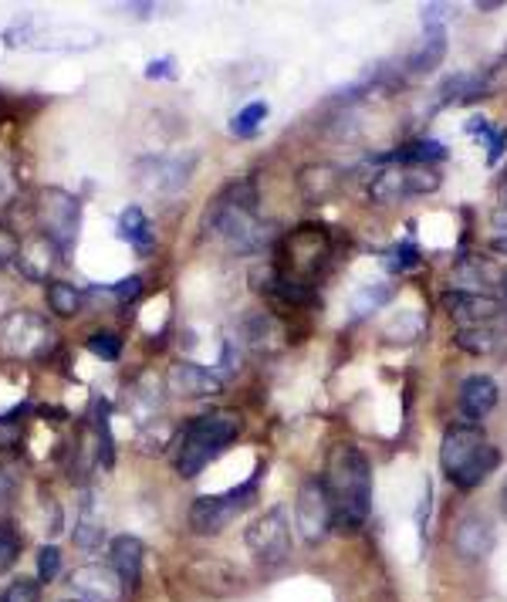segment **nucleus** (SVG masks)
I'll use <instances>...</instances> for the list:
<instances>
[{"label":"nucleus","mask_w":507,"mask_h":602,"mask_svg":"<svg viewBox=\"0 0 507 602\" xmlns=\"http://www.w3.org/2000/svg\"><path fill=\"white\" fill-rule=\"evenodd\" d=\"M203 234L230 254H257L274 241V227L257 217V187L230 183L203 214Z\"/></svg>","instance_id":"f257e3e1"},{"label":"nucleus","mask_w":507,"mask_h":602,"mask_svg":"<svg viewBox=\"0 0 507 602\" xmlns=\"http://www.w3.org/2000/svg\"><path fill=\"white\" fill-rule=\"evenodd\" d=\"M325 488L335 508L338 531H359L372 511V464L359 447L342 440L328 450L325 464Z\"/></svg>","instance_id":"f03ea898"},{"label":"nucleus","mask_w":507,"mask_h":602,"mask_svg":"<svg viewBox=\"0 0 507 602\" xmlns=\"http://www.w3.org/2000/svg\"><path fill=\"white\" fill-rule=\"evenodd\" d=\"M497 464H501V450H497L480 423H450L440 440V467L447 481L460 491H474L487 481Z\"/></svg>","instance_id":"7ed1b4c3"},{"label":"nucleus","mask_w":507,"mask_h":602,"mask_svg":"<svg viewBox=\"0 0 507 602\" xmlns=\"http://www.w3.org/2000/svg\"><path fill=\"white\" fill-rule=\"evenodd\" d=\"M244 420L237 410H210L203 416H193L176 440V474L193 481L203 474V467L213 464L227 450L230 440L237 437Z\"/></svg>","instance_id":"20e7f679"},{"label":"nucleus","mask_w":507,"mask_h":602,"mask_svg":"<svg viewBox=\"0 0 507 602\" xmlns=\"http://www.w3.org/2000/svg\"><path fill=\"white\" fill-rule=\"evenodd\" d=\"M55 329L48 318L28 308H14V312L0 315V359L11 362H38L48 359L55 349Z\"/></svg>","instance_id":"39448f33"},{"label":"nucleus","mask_w":507,"mask_h":602,"mask_svg":"<svg viewBox=\"0 0 507 602\" xmlns=\"http://www.w3.org/2000/svg\"><path fill=\"white\" fill-rule=\"evenodd\" d=\"M34 217L41 224V234H48L61 251H68L82 230V200L61 187H44L34 200Z\"/></svg>","instance_id":"423d86ee"},{"label":"nucleus","mask_w":507,"mask_h":602,"mask_svg":"<svg viewBox=\"0 0 507 602\" xmlns=\"http://www.w3.org/2000/svg\"><path fill=\"white\" fill-rule=\"evenodd\" d=\"M440 190V173L430 166H403L389 163L372 176L369 183V200L386 207V203H399L409 197H426V193Z\"/></svg>","instance_id":"0eeeda50"},{"label":"nucleus","mask_w":507,"mask_h":602,"mask_svg":"<svg viewBox=\"0 0 507 602\" xmlns=\"http://www.w3.org/2000/svg\"><path fill=\"white\" fill-rule=\"evenodd\" d=\"M254 494H257V477H251L247 484H240V488L227 491V494H203V498H197L190 508L193 535H203V538L220 535V531H224L230 521L254 501Z\"/></svg>","instance_id":"6e6552de"},{"label":"nucleus","mask_w":507,"mask_h":602,"mask_svg":"<svg viewBox=\"0 0 507 602\" xmlns=\"http://www.w3.org/2000/svg\"><path fill=\"white\" fill-rule=\"evenodd\" d=\"M295 528L305 545H322L335 528V508L328 498L325 477H305L295 494Z\"/></svg>","instance_id":"1a4fd4ad"},{"label":"nucleus","mask_w":507,"mask_h":602,"mask_svg":"<svg viewBox=\"0 0 507 602\" xmlns=\"http://www.w3.org/2000/svg\"><path fill=\"white\" fill-rule=\"evenodd\" d=\"M244 542L251 548V555L261 565H281L291 555V525L284 508L264 511L261 518H254L244 531Z\"/></svg>","instance_id":"9d476101"},{"label":"nucleus","mask_w":507,"mask_h":602,"mask_svg":"<svg viewBox=\"0 0 507 602\" xmlns=\"http://www.w3.org/2000/svg\"><path fill=\"white\" fill-rule=\"evenodd\" d=\"M328 254H332V241H328V234L322 227H298L295 234L288 237V251H284V258H288V268H281V274H288V278H298L311 285V278L318 274V268L328 261Z\"/></svg>","instance_id":"9b49d317"},{"label":"nucleus","mask_w":507,"mask_h":602,"mask_svg":"<svg viewBox=\"0 0 507 602\" xmlns=\"http://www.w3.org/2000/svg\"><path fill=\"white\" fill-rule=\"evenodd\" d=\"M193 163V156H146L136 163V183L153 197H176L190 183Z\"/></svg>","instance_id":"f8f14e48"},{"label":"nucleus","mask_w":507,"mask_h":602,"mask_svg":"<svg viewBox=\"0 0 507 602\" xmlns=\"http://www.w3.org/2000/svg\"><path fill=\"white\" fill-rule=\"evenodd\" d=\"M183 575L193 589L203 592V596H213V599H230L244 589V575H240L230 562L217 559V555H197L193 562H186Z\"/></svg>","instance_id":"ddd939ff"},{"label":"nucleus","mask_w":507,"mask_h":602,"mask_svg":"<svg viewBox=\"0 0 507 602\" xmlns=\"http://www.w3.org/2000/svg\"><path fill=\"white\" fill-rule=\"evenodd\" d=\"M440 305L460 329H467V325H491L504 315V301L494 295H484V291L477 295V291L450 288V291H443Z\"/></svg>","instance_id":"4468645a"},{"label":"nucleus","mask_w":507,"mask_h":602,"mask_svg":"<svg viewBox=\"0 0 507 602\" xmlns=\"http://www.w3.org/2000/svg\"><path fill=\"white\" fill-rule=\"evenodd\" d=\"M71 589H75V596L85 602H126V596H129V589H126V582L119 579V572L102 562L78 565V569L71 572Z\"/></svg>","instance_id":"2eb2a0df"},{"label":"nucleus","mask_w":507,"mask_h":602,"mask_svg":"<svg viewBox=\"0 0 507 602\" xmlns=\"http://www.w3.org/2000/svg\"><path fill=\"white\" fill-rule=\"evenodd\" d=\"M166 386L173 396H183V400H207V396H217L224 389V379L217 373H210L207 366L190 359H176L166 373Z\"/></svg>","instance_id":"dca6fc26"},{"label":"nucleus","mask_w":507,"mask_h":602,"mask_svg":"<svg viewBox=\"0 0 507 602\" xmlns=\"http://www.w3.org/2000/svg\"><path fill=\"white\" fill-rule=\"evenodd\" d=\"M453 552L464 562H484L494 552V525L484 515H464L453 528Z\"/></svg>","instance_id":"f3484780"},{"label":"nucleus","mask_w":507,"mask_h":602,"mask_svg":"<svg viewBox=\"0 0 507 602\" xmlns=\"http://www.w3.org/2000/svg\"><path fill=\"white\" fill-rule=\"evenodd\" d=\"M61 264V247L48 234H31L17 251V268L28 281H48Z\"/></svg>","instance_id":"a211bd4d"},{"label":"nucleus","mask_w":507,"mask_h":602,"mask_svg":"<svg viewBox=\"0 0 507 602\" xmlns=\"http://www.w3.org/2000/svg\"><path fill=\"white\" fill-rule=\"evenodd\" d=\"M244 342L257 356H278L288 349V325L274 312H254L244 318Z\"/></svg>","instance_id":"6ab92c4d"},{"label":"nucleus","mask_w":507,"mask_h":602,"mask_svg":"<svg viewBox=\"0 0 507 602\" xmlns=\"http://www.w3.org/2000/svg\"><path fill=\"white\" fill-rule=\"evenodd\" d=\"M497 396H501V389H497L491 376H484V373L467 376L464 383H460V396H457L460 413H464L470 423L484 420V416L497 406Z\"/></svg>","instance_id":"aec40b11"},{"label":"nucleus","mask_w":507,"mask_h":602,"mask_svg":"<svg viewBox=\"0 0 507 602\" xmlns=\"http://www.w3.org/2000/svg\"><path fill=\"white\" fill-rule=\"evenodd\" d=\"M142 562H146V548L136 535H119L112 538L109 545V565L119 572V579L126 582L129 592L139 589V579H142Z\"/></svg>","instance_id":"412c9836"},{"label":"nucleus","mask_w":507,"mask_h":602,"mask_svg":"<svg viewBox=\"0 0 507 602\" xmlns=\"http://www.w3.org/2000/svg\"><path fill=\"white\" fill-rule=\"evenodd\" d=\"M298 187L305 193V200L311 203H322L328 200L332 193L342 187V170L332 163H318V166H305L298 176Z\"/></svg>","instance_id":"4be33fe9"},{"label":"nucleus","mask_w":507,"mask_h":602,"mask_svg":"<svg viewBox=\"0 0 507 602\" xmlns=\"http://www.w3.org/2000/svg\"><path fill=\"white\" fill-rule=\"evenodd\" d=\"M453 342H457V349L470 352V356H491V352L501 349L507 339H504V332L491 322V325H467V329H457Z\"/></svg>","instance_id":"5701e85b"},{"label":"nucleus","mask_w":507,"mask_h":602,"mask_svg":"<svg viewBox=\"0 0 507 602\" xmlns=\"http://www.w3.org/2000/svg\"><path fill=\"white\" fill-rule=\"evenodd\" d=\"M119 234H122V241H129L139 254H149V251H153V244H156V230H153V224H149V217L142 214L139 207L122 210V217H119Z\"/></svg>","instance_id":"b1692460"},{"label":"nucleus","mask_w":507,"mask_h":602,"mask_svg":"<svg viewBox=\"0 0 507 602\" xmlns=\"http://www.w3.org/2000/svg\"><path fill=\"white\" fill-rule=\"evenodd\" d=\"M102 542H105V521L95 515L92 494H85L82 515L75 521V545L85 548V552H95V548H102Z\"/></svg>","instance_id":"393cba45"},{"label":"nucleus","mask_w":507,"mask_h":602,"mask_svg":"<svg viewBox=\"0 0 507 602\" xmlns=\"http://www.w3.org/2000/svg\"><path fill=\"white\" fill-rule=\"evenodd\" d=\"M443 55H447V31H443L440 24H426V44L413 55L409 68H413V72H433L443 61Z\"/></svg>","instance_id":"a878e982"},{"label":"nucleus","mask_w":507,"mask_h":602,"mask_svg":"<svg viewBox=\"0 0 507 602\" xmlns=\"http://www.w3.org/2000/svg\"><path fill=\"white\" fill-rule=\"evenodd\" d=\"M48 308L55 312L58 318H75L82 312V291L75 285H68V281H48Z\"/></svg>","instance_id":"bb28decb"},{"label":"nucleus","mask_w":507,"mask_h":602,"mask_svg":"<svg viewBox=\"0 0 507 602\" xmlns=\"http://www.w3.org/2000/svg\"><path fill=\"white\" fill-rule=\"evenodd\" d=\"M467 132H474V136H484L487 139V163H491V166L504 156V149H507V129H494L487 119L474 115V119L467 122Z\"/></svg>","instance_id":"cd10ccee"},{"label":"nucleus","mask_w":507,"mask_h":602,"mask_svg":"<svg viewBox=\"0 0 507 602\" xmlns=\"http://www.w3.org/2000/svg\"><path fill=\"white\" fill-rule=\"evenodd\" d=\"M21 548H24L21 531H17L11 521H0V575L14 569L17 559H21Z\"/></svg>","instance_id":"c85d7f7f"},{"label":"nucleus","mask_w":507,"mask_h":602,"mask_svg":"<svg viewBox=\"0 0 507 602\" xmlns=\"http://www.w3.org/2000/svg\"><path fill=\"white\" fill-rule=\"evenodd\" d=\"M268 119V102H251V105H244L237 115H234V122H230V132L234 136H240V139H251L257 129H261V122Z\"/></svg>","instance_id":"c756f323"},{"label":"nucleus","mask_w":507,"mask_h":602,"mask_svg":"<svg viewBox=\"0 0 507 602\" xmlns=\"http://www.w3.org/2000/svg\"><path fill=\"white\" fill-rule=\"evenodd\" d=\"M487 268L480 261H460L457 268H453V285H457V291H477L480 295V288H487Z\"/></svg>","instance_id":"7c9ffc66"},{"label":"nucleus","mask_w":507,"mask_h":602,"mask_svg":"<svg viewBox=\"0 0 507 602\" xmlns=\"http://www.w3.org/2000/svg\"><path fill=\"white\" fill-rule=\"evenodd\" d=\"M85 345H88V352L92 356H99V359H105V362H115L122 356V339L115 332H109V329H102V332H92L85 339Z\"/></svg>","instance_id":"2f4dec72"},{"label":"nucleus","mask_w":507,"mask_h":602,"mask_svg":"<svg viewBox=\"0 0 507 602\" xmlns=\"http://www.w3.org/2000/svg\"><path fill=\"white\" fill-rule=\"evenodd\" d=\"M0 602H41V582L38 579H14L11 586L0 592Z\"/></svg>","instance_id":"473e14b6"},{"label":"nucleus","mask_w":507,"mask_h":602,"mask_svg":"<svg viewBox=\"0 0 507 602\" xmlns=\"http://www.w3.org/2000/svg\"><path fill=\"white\" fill-rule=\"evenodd\" d=\"M389 295H393V288H389V285H369V288H362L359 295H355V315L376 312L379 305H386Z\"/></svg>","instance_id":"72a5a7b5"},{"label":"nucleus","mask_w":507,"mask_h":602,"mask_svg":"<svg viewBox=\"0 0 507 602\" xmlns=\"http://www.w3.org/2000/svg\"><path fill=\"white\" fill-rule=\"evenodd\" d=\"M58 572H61V552L55 545H41V552H38V582H55L58 579Z\"/></svg>","instance_id":"f704fd0d"},{"label":"nucleus","mask_w":507,"mask_h":602,"mask_svg":"<svg viewBox=\"0 0 507 602\" xmlns=\"http://www.w3.org/2000/svg\"><path fill=\"white\" fill-rule=\"evenodd\" d=\"M386 264L389 271H409L420 264V251H416V244H396L393 251L386 254Z\"/></svg>","instance_id":"c9c22d12"},{"label":"nucleus","mask_w":507,"mask_h":602,"mask_svg":"<svg viewBox=\"0 0 507 602\" xmlns=\"http://www.w3.org/2000/svg\"><path fill=\"white\" fill-rule=\"evenodd\" d=\"M41 518H44V535H61V528H65V515H61V504L51 498H41Z\"/></svg>","instance_id":"e433bc0d"},{"label":"nucleus","mask_w":507,"mask_h":602,"mask_svg":"<svg viewBox=\"0 0 507 602\" xmlns=\"http://www.w3.org/2000/svg\"><path fill=\"white\" fill-rule=\"evenodd\" d=\"M17 251H21V241L11 227L0 224V268H7L11 261H17Z\"/></svg>","instance_id":"4c0bfd02"},{"label":"nucleus","mask_w":507,"mask_h":602,"mask_svg":"<svg viewBox=\"0 0 507 602\" xmlns=\"http://www.w3.org/2000/svg\"><path fill=\"white\" fill-rule=\"evenodd\" d=\"M112 295L119 298V301H136L142 295V278H139V274H132V278H122L119 285L112 288Z\"/></svg>","instance_id":"58836bf2"},{"label":"nucleus","mask_w":507,"mask_h":602,"mask_svg":"<svg viewBox=\"0 0 507 602\" xmlns=\"http://www.w3.org/2000/svg\"><path fill=\"white\" fill-rule=\"evenodd\" d=\"M220 366H224V373H237L240 369V352H237L234 339L224 342V359H220Z\"/></svg>","instance_id":"ea45409f"},{"label":"nucleus","mask_w":507,"mask_h":602,"mask_svg":"<svg viewBox=\"0 0 507 602\" xmlns=\"http://www.w3.org/2000/svg\"><path fill=\"white\" fill-rule=\"evenodd\" d=\"M173 68V58H159V61H149V68H146V78H166V75H173L169 72Z\"/></svg>","instance_id":"a19ab883"},{"label":"nucleus","mask_w":507,"mask_h":602,"mask_svg":"<svg viewBox=\"0 0 507 602\" xmlns=\"http://www.w3.org/2000/svg\"><path fill=\"white\" fill-rule=\"evenodd\" d=\"M491 227L501 230V234H507V200H501L497 207L491 210Z\"/></svg>","instance_id":"79ce46f5"},{"label":"nucleus","mask_w":507,"mask_h":602,"mask_svg":"<svg viewBox=\"0 0 507 602\" xmlns=\"http://www.w3.org/2000/svg\"><path fill=\"white\" fill-rule=\"evenodd\" d=\"M14 488H17L14 477L7 474V471H0V508H4V504L14 498Z\"/></svg>","instance_id":"37998d69"},{"label":"nucleus","mask_w":507,"mask_h":602,"mask_svg":"<svg viewBox=\"0 0 507 602\" xmlns=\"http://www.w3.org/2000/svg\"><path fill=\"white\" fill-rule=\"evenodd\" d=\"M491 251H494V254H504V258H507V234H497V237H494V241H491Z\"/></svg>","instance_id":"c03bdc74"},{"label":"nucleus","mask_w":507,"mask_h":602,"mask_svg":"<svg viewBox=\"0 0 507 602\" xmlns=\"http://www.w3.org/2000/svg\"><path fill=\"white\" fill-rule=\"evenodd\" d=\"M501 508H504V518H507V481H504V488H501Z\"/></svg>","instance_id":"a18cd8bd"},{"label":"nucleus","mask_w":507,"mask_h":602,"mask_svg":"<svg viewBox=\"0 0 507 602\" xmlns=\"http://www.w3.org/2000/svg\"><path fill=\"white\" fill-rule=\"evenodd\" d=\"M61 602H85V599H78V596H75V599H61Z\"/></svg>","instance_id":"49530a36"},{"label":"nucleus","mask_w":507,"mask_h":602,"mask_svg":"<svg viewBox=\"0 0 507 602\" xmlns=\"http://www.w3.org/2000/svg\"><path fill=\"white\" fill-rule=\"evenodd\" d=\"M504 288H507V274H504Z\"/></svg>","instance_id":"de8ad7c7"}]
</instances>
